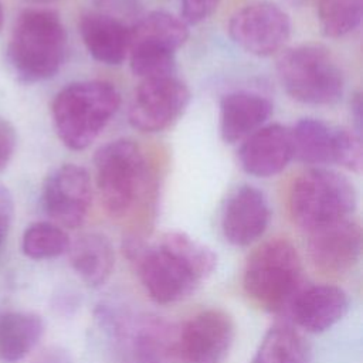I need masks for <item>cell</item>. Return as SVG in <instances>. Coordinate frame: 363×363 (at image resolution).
I'll return each mask as SVG.
<instances>
[{"label": "cell", "instance_id": "obj_26", "mask_svg": "<svg viewBox=\"0 0 363 363\" xmlns=\"http://www.w3.org/2000/svg\"><path fill=\"white\" fill-rule=\"evenodd\" d=\"M129 64L142 79L170 77L176 68V51L153 43H130Z\"/></svg>", "mask_w": 363, "mask_h": 363}, {"label": "cell", "instance_id": "obj_3", "mask_svg": "<svg viewBox=\"0 0 363 363\" xmlns=\"http://www.w3.org/2000/svg\"><path fill=\"white\" fill-rule=\"evenodd\" d=\"M277 72L285 92L306 105H333L345 91L343 72L319 44H301L281 51Z\"/></svg>", "mask_w": 363, "mask_h": 363}, {"label": "cell", "instance_id": "obj_13", "mask_svg": "<svg viewBox=\"0 0 363 363\" xmlns=\"http://www.w3.org/2000/svg\"><path fill=\"white\" fill-rule=\"evenodd\" d=\"M362 241L360 224L350 217L343 218L309 231V258L320 271L342 274L359 262Z\"/></svg>", "mask_w": 363, "mask_h": 363}, {"label": "cell", "instance_id": "obj_6", "mask_svg": "<svg viewBox=\"0 0 363 363\" xmlns=\"http://www.w3.org/2000/svg\"><path fill=\"white\" fill-rule=\"evenodd\" d=\"M96 187L112 217L125 216L142 196L147 182V163L140 147L129 139L101 146L94 157Z\"/></svg>", "mask_w": 363, "mask_h": 363}, {"label": "cell", "instance_id": "obj_21", "mask_svg": "<svg viewBox=\"0 0 363 363\" xmlns=\"http://www.w3.org/2000/svg\"><path fill=\"white\" fill-rule=\"evenodd\" d=\"M44 333L43 319L30 312L0 313V362L18 363L37 346Z\"/></svg>", "mask_w": 363, "mask_h": 363}, {"label": "cell", "instance_id": "obj_18", "mask_svg": "<svg viewBox=\"0 0 363 363\" xmlns=\"http://www.w3.org/2000/svg\"><path fill=\"white\" fill-rule=\"evenodd\" d=\"M79 33L89 55L102 64L119 65L129 54L130 27L112 14L86 13Z\"/></svg>", "mask_w": 363, "mask_h": 363}, {"label": "cell", "instance_id": "obj_29", "mask_svg": "<svg viewBox=\"0 0 363 363\" xmlns=\"http://www.w3.org/2000/svg\"><path fill=\"white\" fill-rule=\"evenodd\" d=\"M17 146V133L14 126L4 118H0V172L10 163Z\"/></svg>", "mask_w": 363, "mask_h": 363}, {"label": "cell", "instance_id": "obj_27", "mask_svg": "<svg viewBox=\"0 0 363 363\" xmlns=\"http://www.w3.org/2000/svg\"><path fill=\"white\" fill-rule=\"evenodd\" d=\"M159 242L179 255L200 281L206 279L214 272L217 255L210 247L194 240L189 234L183 231H169L162 235Z\"/></svg>", "mask_w": 363, "mask_h": 363}, {"label": "cell", "instance_id": "obj_10", "mask_svg": "<svg viewBox=\"0 0 363 363\" xmlns=\"http://www.w3.org/2000/svg\"><path fill=\"white\" fill-rule=\"evenodd\" d=\"M189 102V88L174 75L142 79L132 96L128 118L140 132H160L180 118Z\"/></svg>", "mask_w": 363, "mask_h": 363}, {"label": "cell", "instance_id": "obj_17", "mask_svg": "<svg viewBox=\"0 0 363 363\" xmlns=\"http://www.w3.org/2000/svg\"><path fill=\"white\" fill-rule=\"evenodd\" d=\"M272 113L268 98L248 91H235L220 101V133L225 143H238L258 130Z\"/></svg>", "mask_w": 363, "mask_h": 363}, {"label": "cell", "instance_id": "obj_34", "mask_svg": "<svg viewBox=\"0 0 363 363\" xmlns=\"http://www.w3.org/2000/svg\"><path fill=\"white\" fill-rule=\"evenodd\" d=\"M28 1H33V3H40V4H44V3H51V1H55V0H28Z\"/></svg>", "mask_w": 363, "mask_h": 363}, {"label": "cell", "instance_id": "obj_31", "mask_svg": "<svg viewBox=\"0 0 363 363\" xmlns=\"http://www.w3.org/2000/svg\"><path fill=\"white\" fill-rule=\"evenodd\" d=\"M350 111H352V118L354 121V130L362 135V122H363V115H362V98L360 94H356L354 98L350 102Z\"/></svg>", "mask_w": 363, "mask_h": 363}, {"label": "cell", "instance_id": "obj_2", "mask_svg": "<svg viewBox=\"0 0 363 363\" xmlns=\"http://www.w3.org/2000/svg\"><path fill=\"white\" fill-rule=\"evenodd\" d=\"M121 105L118 89L105 81H79L62 88L51 113L60 140L71 150L86 149Z\"/></svg>", "mask_w": 363, "mask_h": 363}, {"label": "cell", "instance_id": "obj_5", "mask_svg": "<svg viewBox=\"0 0 363 363\" xmlns=\"http://www.w3.org/2000/svg\"><path fill=\"white\" fill-rule=\"evenodd\" d=\"M302 278V261L292 242L274 238L259 245L248 258L242 285L250 298L269 311L291 303Z\"/></svg>", "mask_w": 363, "mask_h": 363}, {"label": "cell", "instance_id": "obj_12", "mask_svg": "<svg viewBox=\"0 0 363 363\" xmlns=\"http://www.w3.org/2000/svg\"><path fill=\"white\" fill-rule=\"evenodd\" d=\"M234 342V323L220 309H206L180 329V352L184 363H223Z\"/></svg>", "mask_w": 363, "mask_h": 363}, {"label": "cell", "instance_id": "obj_1", "mask_svg": "<svg viewBox=\"0 0 363 363\" xmlns=\"http://www.w3.org/2000/svg\"><path fill=\"white\" fill-rule=\"evenodd\" d=\"M67 55V33L60 16L47 9L24 10L16 20L7 60L24 82L52 78Z\"/></svg>", "mask_w": 363, "mask_h": 363}, {"label": "cell", "instance_id": "obj_32", "mask_svg": "<svg viewBox=\"0 0 363 363\" xmlns=\"http://www.w3.org/2000/svg\"><path fill=\"white\" fill-rule=\"evenodd\" d=\"M102 6H111V10H119L121 13H129L136 10V0H101Z\"/></svg>", "mask_w": 363, "mask_h": 363}, {"label": "cell", "instance_id": "obj_4", "mask_svg": "<svg viewBox=\"0 0 363 363\" xmlns=\"http://www.w3.org/2000/svg\"><path fill=\"white\" fill-rule=\"evenodd\" d=\"M357 206L353 183L342 173L312 167L294 182L289 191V213L296 225L312 231L349 218Z\"/></svg>", "mask_w": 363, "mask_h": 363}, {"label": "cell", "instance_id": "obj_24", "mask_svg": "<svg viewBox=\"0 0 363 363\" xmlns=\"http://www.w3.org/2000/svg\"><path fill=\"white\" fill-rule=\"evenodd\" d=\"M71 245L68 234L55 223L38 221L28 225L21 237V251L31 259H51Z\"/></svg>", "mask_w": 363, "mask_h": 363}, {"label": "cell", "instance_id": "obj_23", "mask_svg": "<svg viewBox=\"0 0 363 363\" xmlns=\"http://www.w3.org/2000/svg\"><path fill=\"white\" fill-rule=\"evenodd\" d=\"M305 350L299 335L286 325L271 328L262 337L252 363H303Z\"/></svg>", "mask_w": 363, "mask_h": 363}, {"label": "cell", "instance_id": "obj_9", "mask_svg": "<svg viewBox=\"0 0 363 363\" xmlns=\"http://www.w3.org/2000/svg\"><path fill=\"white\" fill-rule=\"evenodd\" d=\"M233 41L257 57L279 52L291 35L289 16L271 1H254L237 10L228 21Z\"/></svg>", "mask_w": 363, "mask_h": 363}, {"label": "cell", "instance_id": "obj_19", "mask_svg": "<svg viewBox=\"0 0 363 363\" xmlns=\"http://www.w3.org/2000/svg\"><path fill=\"white\" fill-rule=\"evenodd\" d=\"M294 159L306 164H336L339 128L315 118H303L291 129Z\"/></svg>", "mask_w": 363, "mask_h": 363}, {"label": "cell", "instance_id": "obj_15", "mask_svg": "<svg viewBox=\"0 0 363 363\" xmlns=\"http://www.w3.org/2000/svg\"><path fill=\"white\" fill-rule=\"evenodd\" d=\"M294 159L291 129L269 123L245 138L238 149L241 169L255 177H272L281 173Z\"/></svg>", "mask_w": 363, "mask_h": 363}, {"label": "cell", "instance_id": "obj_7", "mask_svg": "<svg viewBox=\"0 0 363 363\" xmlns=\"http://www.w3.org/2000/svg\"><path fill=\"white\" fill-rule=\"evenodd\" d=\"M125 252L135 264L145 291L157 303L182 301L201 282L179 255L160 242L149 245L139 238H128Z\"/></svg>", "mask_w": 363, "mask_h": 363}, {"label": "cell", "instance_id": "obj_22", "mask_svg": "<svg viewBox=\"0 0 363 363\" xmlns=\"http://www.w3.org/2000/svg\"><path fill=\"white\" fill-rule=\"evenodd\" d=\"M187 38V24L166 11H150L130 27V43H153L177 51Z\"/></svg>", "mask_w": 363, "mask_h": 363}, {"label": "cell", "instance_id": "obj_16", "mask_svg": "<svg viewBox=\"0 0 363 363\" xmlns=\"http://www.w3.org/2000/svg\"><path fill=\"white\" fill-rule=\"evenodd\" d=\"M349 309L347 294L335 285H313L298 292L291 301V312L298 326L311 333H322L336 325Z\"/></svg>", "mask_w": 363, "mask_h": 363}, {"label": "cell", "instance_id": "obj_30", "mask_svg": "<svg viewBox=\"0 0 363 363\" xmlns=\"http://www.w3.org/2000/svg\"><path fill=\"white\" fill-rule=\"evenodd\" d=\"M13 217V201L7 190L0 187V248L7 235Z\"/></svg>", "mask_w": 363, "mask_h": 363}, {"label": "cell", "instance_id": "obj_20", "mask_svg": "<svg viewBox=\"0 0 363 363\" xmlns=\"http://www.w3.org/2000/svg\"><path fill=\"white\" fill-rule=\"evenodd\" d=\"M69 259L77 275L91 286L104 285L115 265V254L111 241L99 233H88L78 237L68 248Z\"/></svg>", "mask_w": 363, "mask_h": 363}, {"label": "cell", "instance_id": "obj_14", "mask_svg": "<svg viewBox=\"0 0 363 363\" xmlns=\"http://www.w3.org/2000/svg\"><path fill=\"white\" fill-rule=\"evenodd\" d=\"M269 220L271 208L265 194L254 186L242 184L224 203L221 231L230 244L247 247L265 233Z\"/></svg>", "mask_w": 363, "mask_h": 363}, {"label": "cell", "instance_id": "obj_28", "mask_svg": "<svg viewBox=\"0 0 363 363\" xmlns=\"http://www.w3.org/2000/svg\"><path fill=\"white\" fill-rule=\"evenodd\" d=\"M218 6V0H182L180 18L189 26L208 18Z\"/></svg>", "mask_w": 363, "mask_h": 363}, {"label": "cell", "instance_id": "obj_33", "mask_svg": "<svg viewBox=\"0 0 363 363\" xmlns=\"http://www.w3.org/2000/svg\"><path fill=\"white\" fill-rule=\"evenodd\" d=\"M3 21H4V11H3V6L0 4V31L3 28Z\"/></svg>", "mask_w": 363, "mask_h": 363}, {"label": "cell", "instance_id": "obj_25", "mask_svg": "<svg viewBox=\"0 0 363 363\" xmlns=\"http://www.w3.org/2000/svg\"><path fill=\"white\" fill-rule=\"evenodd\" d=\"M363 0H319L318 20L322 33L340 38L353 33L362 23Z\"/></svg>", "mask_w": 363, "mask_h": 363}, {"label": "cell", "instance_id": "obj_11", "mask_svg": "<svg viewBox=\"0 0 363 363\" xmlns=\"http://www.w3.org/2000/svg\"><path fill=\"white\" fill-rule=\"evenodd\" d=\"M92 203L88 172L74 163L54 169L43 184L41 204L47 216L60 227H79Z\"/></svg>", "mask_w": 363, "mask_h": 363}, {"label": "cell", "instance_id": "obj_8", "mask_svg": "<svg viewBox=\"0 0 363 363\" xmlns=\"http://www.w3.org/2000/svg\"><path fill=\"white\" fill-rule=\"evenodd\" d=\"M104 326L122 345L130 363H184L180 352V330L156 316L123 319L108 308L101 311Z\"/></svg>", "mask_w": 363, "mask_h": 363}]
</instances>
